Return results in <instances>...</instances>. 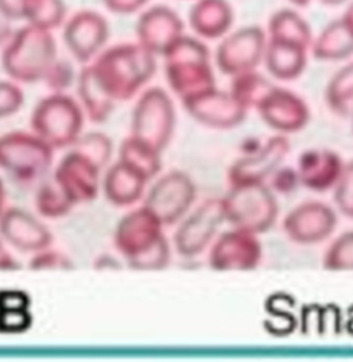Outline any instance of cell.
Wrapping results in <instances>:
<instances>
[{
	"label": "cell",
	"instance_id": "38",
	"mask_svg": "<svg viewBox=\"0 0 353 362\" xmlns=\"http://www.w3.org/2000/svg\"><path fill=\"white\" fill-rule=\"evenodd\" d=\"M30 270L53 272V270H73V263L59 252H39L30 262Z\"/></svg>",
	"mask_w": 353,
	"mask_h": 362
},
{
	"label": "cell",
	"instance_id": "19",
	"mask_svg": "<svg viewBox=\"0 0 353 362\" xmlns=\"http://www.w3.org/2000/svg\"><path fill=\"white\" fill-rule=\"evenodd\" d=\"M261 119L273 130L289 134L306 127L311 110L294 91L275 86L257 108Z\"/></svg>",
	"mask_w": 353,
	"mask_h": 362
},
{
	"label": "cell",
	"instance_id": "46",
	"mask_svg": "<svg viewBox=\"0 0 353 362\" xmlns=\"http://www.w3.org/2000/svg\"><path fill=\"white\" fill-rule=\"evenodd\" d=\"M321 1V4H323L325 7H338L342 4H347L349 0H318Z\"/></svg>",
	"mask_w": 353,
	"mask_h": 362
},
{
	"label": "cell",
	"instance_id": "1",
	"mask_svg": "<svg viewBox=\"0 0 353 362\" xmlns=\"http://www.w3.org/2000/svg\"><path fill=\"white\" fill-rule=\"evenodd\" d=\"M156 59L138 42L120 43L101 52L90 68L100 89L112 101H128L155 76Z\"/></svg>",
	"mask_w": 353,
	"mask_h": 362
},
{
	"label": "cell",
	"instance_id": "2",
	"mask_svg": "<svg viewBox=\"0 0 353 362\" xmlns=\"http://www.w3.org/2000/svg\"><path fill=\"white\" fill-rule=\"evenodd\" d=\"M163 227L145 206L127 213L119 221L115 246L130 269L159 272L170 264L172 247Z\"/></svg>",
	"mask_w": 353,
	"mask_h": 362
},
{
	"label": "cell",
	"instance_id": "8",
	"mask_svg": "<svg viewBox=\"0 0 353 362\" xmlns=\"http://www.w3.org/2000/svg\"><path fill=\"white\" fill-rule=\"evenodd\" d=\"M53 165V148L36 134L11 132L0 136V169L23 184L40 180Z\"/></svg>",
	"mask_w": 353,
	"mask_h": 362
},
{
	"label": "cell",
	"instance_id": "42",
	"mask_svg": "<svg viewBox=\"0 0 353 362\" xmlns=\"http://www.w3.org/2000/svg\"><path fill=\"white\" fill-rule=\"evenodd\" d=\"M20 269H23V266L18 264V262L7 252L0 241V272H16Z\"/></svg>",
	"mask_w": 353,
	"mask_h": 362
},
{
	"label": "cell",
	"instance_id": "6",
	"mask_svg": "<svg viewBox=\"0 0 353 362\" xmlns=\"http://www.w3.org/2000/svg\"><path fill=\"white\" fill-rule=\"evenodd\" d=\"M30 126L35 134L52 148L71 147L80 137L83 112L72 97L54 93L36 105Z\"/></svg>",
	"mask_w": 353,
	"mask_h": 362
},
{
	"label": "cell",
	"instance_id": "15",
	"mask_svg": "<svg viewBox=\"0 0 353 362\" xmlns=\"http://www.w3.org/2000/svg\"><path fill=\"white\" fill-rule=\"evenodd\" d=\"M184 33V20L164 4L145 7L136 24L137 42L156 57H163Z\"/></svg>",
	"mask_w": 353,
	"mask_h": 362
},
{
	"label": "cell",
	"instance_id": "23",
	"mask_svg": "<svg viewBox=\"0 0 353 362\" xmlns=\"http://www.w3.org/2000/svg\"><path fill=\"white\" fill-rule=\"evenodd\" d=\"M308 53L309 49L302 46L268 39L263 64L273 79L290 82L298 79L305 72Z\"/></svg>",
	"mask_w": 353,
	"mask_h": 362
},
{
	"label": "cell",
	"instance_id": "43",
	"mask_svg": "<svg viewBox=\"0 0 353 362\" xmlns=\"http://www.w3.org/2000/svg\"><path fill=\"white\" fill-rule=\"evenodd\" d=\"M94 267L97 270H116L121 269V266L119 264L118 260L109 255H102L101 257H98L94 263Z\"/></svg>",
	"mask_w": 353,
	"mask_h": 362
},
{
	"label": "cell",
	"instance_id": "22",
	"mask_svg": "<svg viewBox=\"0 0 353 362\" xmlns=\"http://www.w3.org/2000/svg\"><path fill=\"white\" fill-rule=\"evenodd\" d=\"M188 23L202 40H220L234 30L235 10L229 0H193Z\"/></svg>",
	"mask_w": 353,
	"mask_h": 362
},
{
	"label": "cell",
	"instance_id": "48",
	"mask_svg": "<svg viewBox=\"0 0 353 362\" xmlns=\"http://www.w3.org/2000/svg\"><path fill=\"white\" fill-rule=\"evenodd\" d=\"M352 119V132H353V118H351Z\"/></svg>",
	"mask_w": 353,
	"mask_h": 362
},
{
	"label": "cell",
	"instance_id": "4",
	"mask_svg": "<svg viewBox=\"0 0 353 362\" xmlns=\"http://www.w3.org/2000/svg\"><path fill=\"white\" fill-rule=\"evenodd\" d=\"M57 60V45L52 30L27 24L16 30L1 54L4 72L16 82L36 83L44 79Z\"/></svg>",
	"mask_w": 353,
	"mask_h": 362
},
{
	"label": "cell",
	"instance_id": "45",
	"mask_svg": "<svg viewBox=\"0 0 353 362\" xmlns=\"http://www.w3.org/2000/svg\"><path fill=\"white\" fill-rule=\"evenodd\" d=\"M7 211L6 209V189L3 185V181L0 179V217L3 216V213Z\"/></svg>",
	"mask_w": 353,
	"mask_h": 362
},
{
	"label": "cell",
	"instance_id": "7",
	"mask_svg": "<svg viewBox=\"0 0 353 362\" xmlns=\"http://www.w3.org/2000/svg\"><path fill=\"white\" fill-rule=\"evenodd\" d=\"M176 123V107L170 94L162 88H149L133 110L131 136L163 152L173 140Z\"/></svg>",
	"mask_w": 353,
	"mask_h": 362
},
{
	"label": "cell",
	"instance_id": "10",
	"mask_svg": "<svg viewBox=\"0 0 353 362\" xmlns=\"http://www.w3.org/2000/svg\"><path fill=\"white\" fill-rule=\"evenodd\" d=\"M196 185L182 170H170L150 187L144 206L163 226H173L186 216L196 201Z\"/></svg>",
	"mask_w": 353,
	"mask_h": 362
},
{
	"label": "cell",
	"instance_id": "5",
	"mask_svg": "<svg viewBox=\"0 0 353 362\" xmlns=\"http://www.w3.org/2000/svg\"><path fill=\"white\" fill-rule=\"evenodd\" d=\"M225 221L256 235L269 231L279 216L276 195L265 182L231 187L222 198Z\"/></svg>",
	"mask_w": 353,
	"mask_h": 362
},
{
	"label": "cell",
	"instance_id": "13",
	"mask_svg": "<svg viewBox=\"0 0 353 362\" xmlns=\"http://www.w3.org/2000/svg\"><path fill=\"white\" fill-rule=\"evenodd\" d=\"M185 111L193 121L211 129L228 130L246 119L247 110L241 107L229 90L217 86L181 100Z\"/></svg>",
	"mask_w": 353,
	"mask_h": 362
},
{
	"label": "cell",
	"instance_id": "35",
	"mask_svg": "<svg viewBox=\"0 0 353 362\" xmlns=\"http://www.w3.org/2000/svg\"><path fill=\"white\" fill-rule=\"evenodd\" d=\"M334 202L338 211L353 218V160L344 165L342 173L334 187Z\"/></svg>",
	"mask_w": 353,
	"mask_h": 362
},
{
	"label": "cell",
	"instance_id": "18",
	"mask_svg": "<svg viewBox=\"0 0 353 362\" xmlns=\"http://www.w3.org/2000/svg\"><path fill=\"white\" fill-rule=\"evenodd\" d=\"M290 151V143L283 134L273 136L254 153L236 159L228 169L231 187L265 182L280 168Z\"/></svg>",
	"mask_w": 353,
	"mask_h": 362
},
{
	"label": "cell",
	"instance_id": "44",
	"mask_svg": "<svg viewBox=\"0 0 353 362\" xmlns=\"http://www.w3.org/2000/svg\"><path fill=\"white\" fill-rule=\"evenodd\" d=\"M340 18L344 23V25L351 30V33L353 35V0H349L347 3V8L344 10V14Z\"/></svg>",
	"mask_w": 353,
	"mask_h": 362
},
{
	"label": "cell",
	"instance_id": "36",
	"mask_svg": "<svg viewBox=\"0 0 353 362\" xmlns=\"http://www.w3.org/2000/svg\"><path fill=\"white\" fill-rule=\"evenodd\" d=\"M43 81L54 93H64L75 81V69L69 61L56 60Z\"/></svg>",
	"mask_w": 353,
	"mask_h": 362
},
{
	"label": "cell",
	"instance_id": "20",
	"mask_svg": "<svg viewBox=\"0 0 353 362\" xmlns=\"http://www.w3.org/2000/svg\"><path fill=\"white\" fill-rule=\"evenodd\" d=\"M344 165L341 156L333 150H306L298 158L297 175L299 185L315 192L328 191L335 187Z\"/></svg>",
	"mask_w": 353,
	"mask_h": 362
},
{
	"label": "cell",
	"instance_id": "34",
	"mask_svg": "<svg viewBox=\"0 0 353 362\" xmlns=\"http://www.w3.org/2000/svg\"><path fill=\"white\" fill-rule=\"evenodd\" d=\"M72 148L85 153L91 160H94L101 169L108 165V162L111 160V156H112V151H114L111 139L108 136H105L104 133H98V132L88 133L83 137H79L72 144Z\"/></svg>",
	"mask_w": 353,
	"mask_h": 362
},
{
	"label": "cell",
	"instance_id": "11",
	"mask_svg": "<svg viewBox=\"0 0 353 362\" xmlns=\"http://www.w3.org/2000/svg\"><path fill=\"white\" fill-rule=\"evenodd\" d=\"M225 223L222 198H210L191 214L182 217L174 234V247L182 257L202 255Z\"/></svg>",
	"mask_w": 353,
	"mask_h": 362
},
{
	"label": "cell",
	"instance_id": "24",
	"mask_svg": "<svg viewBox=\"0 0 353 362\" xmlns=\"http://www.w3.org/2000/svg\"><path fill=\"white\" fill-rule=\"evenodd\" d=\"M147 182L140 172L118 160L105 175L104 192L112 205L131 206L143 198Z\"/></svg>",
	"mask_w": 353,
	"mask_h": 362
},
{
	"label": "cell",
	"instance_id": "41",
	"mask_svg": "<svg viewBox=\"0 0 353 362\" xmlns=\"http://www.w3.org/2000/svg\"><path fill=\"white\" fill-rule=\"evenodd\" d=\"M23 0H0V17L8 21H23Z\"/></svg>",
	"mask_w": 353,
	"mask_h": 362
},
{
	"label": "cell",
	"instance_id": "26",
	"mask_svg": "<svg viewBox=\"0 0 353 362\" xmlns=\"http://www.w3.org/2000/svg\"><path fill=\"white\" fill-rule=\"evenodd\" d=\"M309 52L316 60L324 62L348 60L353 56V35L341 18L333 20L313 36Z\"/></svg>",
	"mask_w": 353,
	"mask_h": 362
},
{
	"label": "cell",
	"instance_id": "9",
	"mask_svg": "<svg viewBox=\"0 0 353 362\" xmlns=\"http://www.w3.org/2000/svg\"><path fill=\"white\" fill-rule=\"evenodd\" d=\"M268 36L257 25H244L229 30L218 40L215 49V66L228 76L258 69L263 64Z\"/></svg>",
	"mask_w": 353,
	"mask_h": 362
},
{
	"label": "cell",
	"instance_id": "47",
	"mask_svg": "<svg viewBox=\"0 0 353 362\" xmlns=\"http://www.w3.org/2000/svg\"><path fill=\"white\" fill-rule=\"evenodd\" d=\"M287 1L292 4V7H295V8H304V7L309 6V3H311L312 0H287Z\"/></svg>",
	"mask_w": 353,
	"mask_h": 362
},
{
	"label": "cell",
	"instance_id": "3",
	"mask_svg": "<svg viewBox=\"0 0 353 362\" xmlns=\"http://www.w3.org/2000/svg\"><path fill=\"white\" fill-rule=\"evenodd\" d=\"M163 60L167 83L181 100L217 86L211 53L198 36L184 33Z\"/></svg>",
	"mask_w": 353,
	"mask_h": 362
},
{
	"label": "cell",
	"instance_id": "21",
	"mask_svg": "<svg viewBox=\"0 0 353 362\" xmlns=\"http://www.w3.org/2000/svg\"><path fill=\"white\" fill-rule=\"evenodd\" d=\"M0 235L23 252H42L52 243L50 231L28 211L11 208L0 217Z\"/></svg>",
	"mask_w": 353,
	"mask_h": 362
},
{
	"label": "cell",
	"instance_id": "25",
	"mask_svg": "<svg viewBox=\"0 0 353 362\" xmlns=\"http://www.w3.org/2000/svg\"><path fill=\"white\" fill-rule=\"evenodd\" d=\"M265 32L269 40L298 45L305 49H309L313 40L311 24L295 7H285L275 11Z\"/></svg>",
	"mask_w": 353,
	"mask_h": 362
},
{
	"label": "cell",
	"instance_id": "17",
	"mask_svg": "<svg viewBox=\"0 0 353 362\" xmlns=\"http://www.w3.org/2000/svg\"><path fill=\"white\" fill-rule=\"evenodd\" d=\"M101 168L78 150L68 152L59 162L54 181L73 204H86L97 198Z\"/></svg>",
	"mask_w": 353,
	"mask_h": 362
},
{
	"label": "cell",
	"instance_id": "16",
	"mask_svg": "<svg viewBox=\"0 0 353 362\" xmlns=\"http://www.w3.org/2000/svg\"><path fill=\"white\" fill-rule=\"evenodd\" d=\"M338 224L335 211L321 201H308L297 205L283 220V230L290 241L299 245H315L327 240Z\"/></svg>",
	"mask_w": 353,
	"mask_h": 362
},
{
	"label": "cell",
	"instance_id": "28",
	"mask_svg": "<svg viewBox=\"0 0 353 362\" xmlns=\"http://www.w3.org/2000/svg\"><path fill=\"white\" fill-rule=\"evenodd\" d=\"M78 91L90 121L102 123L111 117L115 108V101H112L100 89L92 76L90 65L85 66L79 74Z\"/></svg>",
	"mask_w": 353,
	"mask_h": 362
},
{
	"label": "cell",
	"instance_id": "30",
	"mask_svg": "<svg viewBox=\"0 0 353 362\" xmlns=\"http://www.w3.org/2000/svg\"><path fill=\"white\" fill-rule=\"evenodd\" d=\"M119 160L140 172L148 181L156 177L162 170V152L156 151L133 136L121 143Z\"/></svg>",
	"mask_w": 353,
	"mask_h": 362
},
{
	"label": "cell",
	"instance_id": "29",
	"mask_svg": "<svg viewBox=\"0 0 353 362\" xmlns=\"http://www.w3.org/2000/svg\"><path fill=\"white\" fill-rule=\"evenodd\" d=\"M275 86L276 85L261 72H258V69H253L232 76L229 93L241 107L249 111L251 108L257 110Z\"/></svg>",
	"mask_w": 353,
	"mask_h": 362
},
{
	"label": "cell",
	"instance_id": "27",
	"mask_svg": "<svg viewBox=\"0 0 353 362\" xmlns=\"http://www.w3.org/2000/svg\"><path fill=\"white\" fill-rule=\"evenodd\" d=\"M324 100L335 115L353 118V61L331 76L325 86Z\"/></svg>",
	"mask_w": 353,
	"mask_h": 362
},
{
	"label": "cell",
	"instance_id": "12",
	"mask_svg": "<svg viewBox=\"0 0 353 362\" xmlns=\"http://www.w3.org/2000/svg\"><path fill=\"white\" fill-rule=\"evenodd\" d=\"M263 260L258 235L232 228L217 238L208 253V266L215 272H251Z\"/></svg>",
	"mask_w": 353,
	"mask_h": 362
},
{
	"label": "cell",
	"instance_id": "32",
	"mask_svg": "<svg viewBox=\"0 0 353 362\" xmlns=\"http://www.w3.org/2000/svg\"><path fill=\"white\" fill-rule=\"evenodd\" d=\"M73 204L59 189L56 181L44 182L36 197V208L43 217L59 218L68 214Z\"/></svg>",
	"mask_w": 353,
	"mask_h": 362
},
{
	"label": "cell",
	"instance_id": "14",
	"mask_svg": "<svg viewBox=\"0 0 353 362\" xmlns=\"http://www.w3.org/2000/svg\"><path fill=\"white\" fill-rule=\"evenodd\" d=\"M108 20L94 10H82L64 23L62 37L69 53L86 64L98 56L109 39Z\"/></svg>",
	"mask_w": 353,
	"mask_h": 362
},
{
	"label": "cell",
	"instance_id": "31",
	"mask_svg": "<svg viewBox=\"0 0 353 362\" xmlns=\"http://www.w3.org/2000/svg\"><path fill=\"white\" fill-rule=\"evenodd\" d=\"M23 21L43 28L57 30L66 20V6L64 0H23Z\"/></svg>",
	"mask_w": 353,
	"mask_h": 362
},
{
	"label": "cell",
	"instance_id": "40",
	"mask_svg": "<svg viewBox=\"0 0 353 362\" xmlns=\"http://www.w3.org/2000/svg\"><path fill=\"white\" fill-rule=\"evenodd\" d=\"M150 0H102L108 11L118 16H131L141 13Z\"/></svg>",
	"mask_w": 353,
	"mask_h": 362
},
{
	"label": "cell",
	"instance_id": "39",
	"mask_svg": "<svg viewBox=\"0 0 353 362\" xmlns=\"http://www.w3.org/2000/svg\"><path fill=\"white\" fill-rule=\"evenodd\" d=\"M270 180H272V187L280 194H289L299 185L297 170L290 168H283V169L279 168L270 176Z\"/></svg>",
	"mask_w": 353,
	"mask_h": 362
},
{
	"label": "cell",
	"instance_id": "33",
	"mask_svg": "<svg viewBox=\"0 0 353 362\" xmlns=\"http://www.w3.org/2000/svg\"><path fill=\"white\" fill-rule=\"evenodd\" d=\"M323 267L328 272H353V230L341 234L328 246Z\"/></svg>",
	"mask_w": 353,
	"mask_h": 362
},
{
	"label": "cell",
	"instance_id": "37",
	"mask_svg": "<svg viewBox=\"0 0 353 362\" xmlns=\"http://www.w3.org/2000/svg\"><path fill=\"white\" fill-rule=\"evenodd\" d=\"M24 93L13 82L0 81V119L17 114L24 105Z\"/></svg>",
	"mask_w": 353,
	"mask_h": 362
}]
</instances>
